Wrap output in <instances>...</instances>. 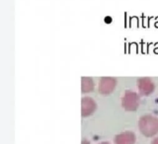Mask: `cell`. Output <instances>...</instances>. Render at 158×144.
<instances>
[{
  "label": "cell",
  "mask_w": 158,
  "mask_h": 144,
  "mask_svg": "<svg viewBox=\"0 0 158 144\" xmlns=\"http://www.w3.org/2000/svg\"><path fill=\"white\" fill-rule=\"evenodd\" d=\"M138 128L144 136H154L158 133V119L151 115L143 116L138 120Z\"/></svg>",
  "instance_id": "1"
},
{
  "label": "cell",
  "mask_w": 158,
  "mask_h": 144,
  "mask_svg": "<svg viewBox=\"0 0 158 144\" xmlns=\"http://www.w3.org/2000/svg\"><path fill=\"white\" fill-rule=\"evenodd\" d=\"M122 106L126 111H135L139 106V96L134 91H126L122 98Z\"/></svg>",
  "instance_id": "2"
},
{
  "label": "cell",
  "mask_w": 158,
  "mask_h": 144,
  "mask_svg": "<svg viewBox=\"0 0 158 144\" xmlns=\"http://www.w3.org/2000/svg\"><path fill=\"white\" fill-rule=\"evenodd\" d=\"M117 86V79L115 77H102L99 80L98 90L99 93L102 95H110Z\"/></svg>",
  "instance_id": "3"
},
{
  "label": "cell",
  "mask_w": 158,
  "mask_h": 144,
  "mask_svg": "<svg viewBox=\"0 0 158 144\" xmlns=\"http://www.w3.org/2000/svg\"><path fill=\"white\" fill-rule=\"evenodd\" d=\"M97 109V104L91 97H83L81 100V116L83 117L93 115Z\"/></svg>",
  "instance_id": "4"
},
{
  "label": "cell",
  "mask_w": 158,
  "mask_h": 144,
  "mask_svg": "<svg viewBox=\"0 0 158 144\" xmlns=\"http://www.w3.org/2000/svg\"><path fill=\"white\" fill-rule=\"evenodd\" d=\"M137 88L139 94L142 96H148L154 91V83L148 77H142L137 80Z\"/></svg>",
  "instance_id": "5"
},
{
  "label": "cell",
  "mask_w": 158,
  "mask_h": 144,
  "mask_svg": "<svg viewBox=\"0 0 158 144\" xmlns=\"http://www.w3.org/2000/svg\"><path fill=\"white\" fill-rule=\"evenodd\" d=\"M115 144H134L135 143V134L133 131L126 130L122 133L117 134L114 138Z\"/></svg>",
  "instance_id": "6"
},
{
  "label": "cell",
  "mask_w": 158,
  "mask_h": 144,
  "mask_svg": "<svg viewBox=\"0 0 158 144\" xmlns=\"http://www.w3.org/2000/svg\"><path fill=\"white\" fill-rule=\"evenodd\" d=\"M94 90V81L91 77L83 76L81 78V92L83 94L90 93Z\"/></svg>",
  "instance_id": "7"
},
{
  "label": "cell",
  "mask_w": 158,
  "mask_h": 144,
  "mask_svg": "<svg viewBox=\"0 0 158 144\" xmlns=\"http://www.w3.org/2000/svg\"><path fill=\"white\" fill-rule=\"evenodd\" d=\"M151 144H158V137H156V138L153 139L152 142H151Z\"/></svg>",
  "instance_id": "8"
},
{
  "label": "cell",
  "mask_w": 158,
  "mask_h": 144,
  "mask_svg": "<svg viewBox=\"0 0 158 144\" xmlns=\"http://www.w3.org/2000/svg\"><path fill=\"white\" fill-rule=\"evenodd\" d=\"M81 144H90V142H89L88 140H86V139H83Z\"/></svg>",
  "instance_id": "9"
},
{
  "label": "cell",
  "mask_w": 158,
  "mask_h": 144,
  "mask_svg": "<svg viewBox=\"0 0 158 144\" xmlns=\"http://www.w3.org/2000/svg\"><path fill=\"white\" fill-rule=\"evenodd\" d=\"M99 144H110L109 142H106V141H105V142H101V143H99Z\"/></svg>",
  "instance_id": "10"
}]
</instances>
